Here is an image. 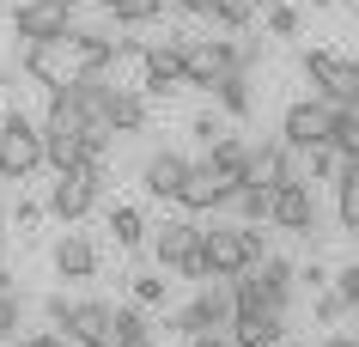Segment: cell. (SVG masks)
Returning a JSON list of instances; mask_svg holds the SVG:
<instances>
[{"label": "cell", "instance_id": "cell-5", "mask_svg": "<svg viewBox=\"0 0 359 347\" xmlns=\"http://www.w3.org/2000/svg\"><path fill=\"white\" fill-rule=\"evenodd\" d=\"M152 256H158V268L183 274V280H208V268H201V226L195 219H165L158 238H152Z\"/></svg>", "mask_w": 359, "mask_h": 347}, {"label": "cell", "instance_id": "cell-2", "mask_svg": "<svg viewBox=\"0 0 359 347\" xmlns=\"http://www.w3.org/2000/svg\"><path fill=\"white\" fill-rule=\"evenodd\" d=\"M86 122L92 116L79 110L67 92H49V116H43V165L49 171H67V165H79V135H86Z\"/></svg>", "mask_w": 359, "mask_h": 347}, {"label": "cell", "instance_id": "cell-21", "mask_svg": "<svg viewBox=\"0 0 359 347\" xmlns=\"http://www.w3.org/2000/svg\"><path fill=\"white\" fill-rule=\"evenodd\" d=\"M110 347H152V323H147L140 305L110 311Z\"/></svg>", "mask_w": 359, "mask_h": 347}, {"label": "cell", "instance_id": "cell-35", "mask_svg": "<svg viewBox=\"0 0 359 347\" xmlns=\"http://www.w3.org/2000/svg\"><path fill=\"white\" fill-rule=\"evenodd\" d=\"M19 347H67V335H61V329H37V335H25Z\"/></svg>", "mask_w": 359, "mask_h": 347}, {"label": "cell", "instance_id": "cell-37", "mask_svg": "<svg viewBox=\"0 0 359 347\" xmlns=\"http://www.w3.org/2000/svg\"><path fill=\"white\" fill-rule=\"evenodd\" d=\"M323 347H353V335H329V341H323Z\"/></svg>", "mask_w": 359, "mask_h": 347}, {"label": "cell", "instance_id": "cell-26", "mask_svg": "<svg viewBox=\"0 0 359 347\" xmlns=\"http://www.w3.org/2000/svg\"><path fill=\"white\" fill-rule=\"evenodd\" d=\"M208 19H219L226 31H244V25L256 19V0H213V6H208Z\"/></svg>", "mask_w": 359, "mask_h": 347}, {"label": "cell", "instance_id": "cell-28", "mask_svg": "<svg viewBox=\"0 0 359 347\" xmlns=\"http://www.w3.org/2000/svg\"><path fill=\"white\" fill-rule=\"evenodd\" d=\"M238 201V213H244V226H256V219H268V189H256V183H244V189L231 195Z\"/></svg>", "mask_w": 359, "mask_h": 347}, {"label": "cell", "instance_id": "cell-34", "mask_svg": "<svg viewBox=\"0 0 359 347\" xmlns=\"http://www.w3.org/2000/svg\"><path fill=\"white\" fill-rule=\"evenodd\" d=\"M317 317H323V323H341V317H347L341 292H323V299H317Z\"/></svg>", "mask_w": 359, "mask_h": 347}, {"label": "cell", "instance_id": "cell-13", "mask_svg": "<svg viewBox=\"0 0 359 347\" xmlns=\"http://www.w3.org/2000/svg\"><path fill=\"white\" fill-rule=\"evenodd\" d=\"M286 323H280V311H244V317H231L226 323V341L231 347H280Z\"/></svg>", "mask_w": 359, "mask_h": 347}, {"label": "cell", "instance_id": "cell-30", "mask_svg": "<svg viewBox=\"0 0 359 347\" xmlns=\"http://www.w3.org/2000/svg\"><path fill=\"white\" fill-rule=\"evenodd\" d=\"M304 153H311V177H335L341 171V153H329L323 140H317V147H304Z\"/></svg>", "mask_w": 359, "mask_h": 347}, {"label": "cell", "instance_id": "cell-32", "mask_svg": "<svg viewBox=\"0 0 359 347\" xmlns=\"http://www.w3.org/2000/svg\"><path fill=\"white\" fill-rule=\"evenodd\" d=\"M0 335H19V299H13V287L0 292Z\"/></svg>", "mask_w": 359, "mask_h": 347}, {"label": "cell", "instance_id": "cell-18", "mask_svg": "<svg viewBox=\"0 0 359 347\" xmlns=\"http://www.w3.org/2000/svg\"><path fill=\"white\" fill-rule=\"evenodd\" d=\"M55 274L61 280H86V274H97V244L92 238H79V231H67L55 244Z\"/></svg>", "mask_w": 359, "mask_h": 347}, {"label": "cell", "instance_id": "cell-20", "mask_svg": "<svg viewBox=\"0 0 359 347\" xmlns=\"http://www.w3.org/2000/svg\"><path fill=\"white\" fill-rule=\"evenodd\" d=\"M286 177H292V153H286L280 140H274V147H262V153H250V177H244V183L274 189V183H286Z\"/></svg>", "mask_w": 359, "mask_h": 347}, {"label": "cell", "instance_id": "cell-23", "mask_svg": "<svg viewBox=\"0 0 359 347\" xmlns=\"http://www.w3.org/2000/svg\"><path fill=\"white\" fill-rule=\"evenodd\" d=\"M208 92L219 97V110H226V116H250V79L238 74V67H231V74H219Z\"/></svg>", "mask_w": 359, "mask_h": 347}, {"label": "cell", "instance_id": "cell-7", "mask_svg": "<svg viewBox=\"0 0 359 347\" xmlns=\"http://www.w3.org/2000/svg\"><path fill=\"white\" fill-rule=\"evenodd\" d=\"M268 219H274L280 231H304V238L317 231V201H311V183H304L299 171L268 189Z\"/></svg>", "mask_w": 359, "mask_h": 347}, {"label": "cell", "instance_id": "cell-27", "mask_svg": "<svg viewBox=\"0 0 359 347\" xmlns=\"http://www.w3.org/2000/svg\"><path fill=\"white\" fill-rule=\"evenodd\" d=\"M262 19H268V31H274V37H299V6H286V0H268Z\"/></svg>", "mask_w": 359, "mask_h": 347}, {"label": "cell", "instance_id": "cell-25", "mask_svg": "<svg viewBox=\"0 0 359 347\" xmlns=\"http://www.w3.org/2000/svg\"><path fill=\"white\" fill-rule=\"evenodd\" d=\"M165 6L170 0H116V19H122V31H128V25H158Z\"/></svg>", "mask_w": 359, "mask_h": 347}, {"label": "cell", "instance_id": "cell-8", "mask_svg": "<svg viewBox=\"0 0 359 347\" xmlns=\"http://www.w3.org/2000/svg\"><path fill=\"white\" fill-rule=\"evenodd\" d=\"M61 31L67 37H122V19H116V0H61Z\"/></svg>", "mask_w": 359, "mask_h": 347}, {"label": "cell", "instance_id": "cell-11", "mask_svg": "<svg viewBox=\"0 0 359 347\" xmlns=\"http://www.w3.org/2000/svg\"><path fill=\"white\" fill-rule=\"evenodd\" d=\"M231 195L238 189H231L226 177H213L208 165H189V171H183V189H177V207L183 213H213V207H226Z\"/></svg>", "mask_w": 359, "mask_h": 347}, {"label": "cell", "instance_id": "cell-9", "mask_svg": "<svg viewBox=\"0 0 359 347\" xmlns=\"http://www.w3.org/2000/svg\"><path fill=\"white\" fill-rule=\"evenodd\" d=\"M97 79H104L110 92H140V86H147V43L116 37V43H110V55L97 61Z\"/></svg>", "mask_w": 359, "mask_h": 347}, {"label": "cell", "instance_id": "cell-4", "mask_svg": "<svg viewBox=\"0 0 359 347\" xmlns=\"http://www.w3.org/2000/svg\"><path fill=\"white\" fill-rule=\"evenodd\" d=\"M37 165H43L37 122H31L25 110H6V116H0V177H6V183H25Z\"/></svg>", "mask_w": 359, "mask_h": 347}, {"label": "cell", "instance_id": "cell-36", "mask_svg": "<svg viewBox=\"0 0 359 347\" xmlns=\"http://www.w3.org/2000/svg\"><path fill=\"white\" fill-rule=\"evenodd\" d=\"M189 347H231L226 329H208V335H189Z\"/></svg>", "mask_w": 359, "mask_h": 347}, {"label": "cell", "instance_id": "cell-33", "mask_svg": "<svg viewBox=\"0 0 359 347\" xmlns=\"http://www.w3.org/2000/svg\"><path fill=\"white\" fill-rule=\"evenodd\" d=\"M335 292H341V305H359V262L335 274Z\"/></svg>", "mask_w": 359, "mask_h": 347}, {"label": "cell", "instance_id": "cell-14", "mask_svg": "<svg viewBox=\"0 0 359 347\" xmlns=\"http://www.w3.org/2000/svg\"><path fill=\"white\" fill-rule=\"evenodd\" d=\"M13 37H25V43L61 37V0H19L13 6Z\"/></svg>", "mask_w": 359, "mask_h": 347}, {"label": "cell", "instance_id": "cell-17", "mask_svg": "<svg viewBox=\"0 0 359 347\" xmlns=\"http://www.w3.org/2000/svg\"><path fill=\"white\" fill-rule=\"evenodd\" d=\"M183 171H189V158L152 153V158H147V171H140V183H147L152 201H177V189H183Z\"/></svg>", "mask_w": 359, "mask_h": 347}, {"label": "cell", "instance_id": "cell-24", "mask_svg": "<svg viewBox=\"0 0 359 347\" xmlns=\"http://www.w3.org/2000/svg\"><path fill=\"white\" fill-rule=\"evenodd\" d=\"M110 231H116V250H140V244H147V213L140 207H116Z\"/></svg>", "mask_w": 359, "mask_h": 347}, {"label": "cell", "instance_id": "cell-22", "mask_svg": "<svg viewBox=\"0 0 359 347\" xmlns=\"http://www.w3.org/2000/svg\"><path fill=\"white\" fill-rule=\"evenodd\" d=\"M323 147L341 153V158H359V116H353V104H335V110H329V135H323Z\"/></svg>", "mask_w": 359, "mask_h": 347}, {"label": "cell", "instance_id": "cell-15", "mask_svg": "<svg viewBox=\"0 0 359 347\" xmlns=\"http://www.w3.org/2000/svg\"><path fill=\"white\" fill-rule=\"evenodd\" d=\"M201 165H208L213 177H226L231 189H244V177H250V147H244L238 135H219V140L208 147V158H201Z\"/></svg>", "mask_w": 359, "mask_h": 347}, {"label": "cell", "instance_id": "cell-12", "mask_svg": "<svg viewBox=\"0 0 359 347\" xmlns=\"http://www.w3.org/2000/svg\"><path fill=\"white\" fill-rule=\"evenodd\" d=\"M170 323L183 329V335H208V329H226V323H231V292H226V287H208L201 299H189V305L177 311Z\"/></svg>", "mask_w": 359, "mask_h": 347}, {"label": "cell", "instance_id": "cell-16", "mask_svg": "<svg viewBox=\"0 0 359 347\" xmlns=\"http://www.w3.org/2000/svg\"><path fill=\"white\" fill-rule=\"evenodd\" d=\"M292 262H280V256H262L256 268H250V280H256V292H262L268 311H286V299H292Z\"/></svg>", "mask_w": 359, "mask_h": 347}, {"label": "cell", "instance_id": "cell-1", "mask_svg": "<svg viewBox=\"0 0 359 347\" xmlns=\"http://www.w3.org/2000/svg\"><path fill=\"white\" fill-rule=\"evenodd\" d=\"M262 262V231L256 226H201V268L208 280H238Z\"/></svg>", "mask_w": 359, "mask_h": 347}, {"label": "cell", "instance_id": "cell-10", "mask_svg": "<svg viewBox=\"0 0 359 347\" xmlns=\"http://www.w3.org/2000/svg\"><path fill=\"white\" fill-rule=\"evenodd\" d=\"M329 110L335 104H323V97H304V104H292L280 122V147L286 153H304V147H317L323 135H329Z\"/></svg>", "mask_w": 359, "mask_h": 347}, {"label": "cell", "instance_id": "cell-29", "mask_svg": "<svg viewBox=\"0 0 359 347\" xmlns=\"http://www.w3.org/2000/svg\"><path fill=\"white\" fill-rule=\"evenodd\" d=\"M165 274H134V299H140V305H165Z\"/></svg>", "mask_w": 359, "mask_h": 347}, {"label": "cell", "instance_id": "cell-31", "mask_svg": "<svg viewBox=\"0 0 359 347\" xmlns=\"http://www.w3.org/2000/svg\"><path fill=\"white\" fill-rule=\"evenodd\" d=\"M219 135H226V122H219L213 110H201V116H195V140H201V147H213Z\"/></svg>", "mask_w": 359, "mask_h": 347}, {"label": "cell", "instance_id": "cell-6", "mask_svg": "<svg viewBox=\"0 0 359 347\" xmlns=\"http://www.w3.org/2000/svg\"><path fill=\"white\" fill-rule=\"evenodd\" d=\"M304 79L323 92V104H359V67L335 49H311L304 55Z\"/></svg>", "mask_w": 359, "mask_h": 347}, {"label": "cell", "instance_id": "cell-19", "mask_svg": "<svg viewBox=\"0 0 359 347\" xmlns=\"http://www.w3.org/2000/svg\"><path fill=\"white\" fill-rule=\"evenodd\" d=\"M104 122H110V135H140L147 128V97L140 92H110L104 97Z\"/></svg>", "mask_w": 359, "mask_h": 347}, {"label": "cell", "instance_id": "cell-3", "mask_svg": "<svg viewBox=\"0 0 359 347\" xmlns=\"http://www.w3.org/2000/svg\"><path fill=\"white\" fill-rule=\"evenodd\" d=\"M97 195H104V158H79V165L55 171V189H49V213H55V219H86Z\"/></svg>", "mask_w": 359, "mask_h": 347}]
</instances>
